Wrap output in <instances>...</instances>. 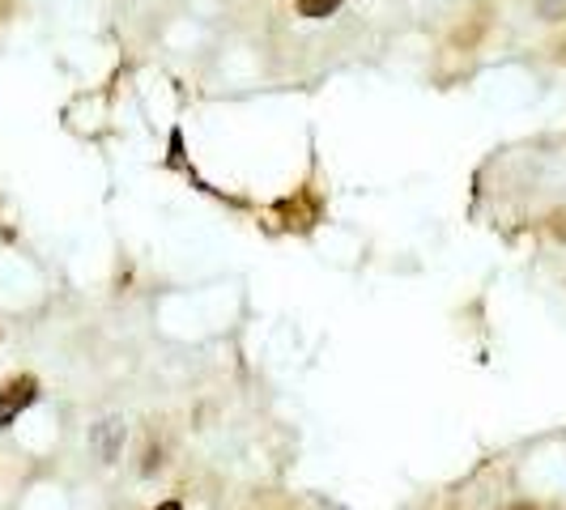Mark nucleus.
<instances>
[{
  "label": "nucleus",
  "mask_w": 566,
  "mask_h": 510,
  "mask_svg": "<svg viewBox=\"0 0 566 510\" xmlns=\"http://www.w3.org/2000/svg\"><path fill=\"white\" fill-rule=\"evenodd\" d=\"M43 396V383H39V374H9L4 383H0V429H9V425L18 422L22 413H30L34 404Z\"/></svg>",
  "instance_id": "f257e3e1"
},
{
  "label": "nucleus",
  "mask_w": 566,
  "mask_h": 510,
  "mask_svg": "<svg viewBox=\"0 0 566 510\" xmlns=\"http://www.w3.org/2000/svg\"><path fill=\"white\" fill-rule=\"evenodd\" d=\"M345 0H294V9H298V18H307V22H324V18H333Z\"/></svg>",
  "instance_id": "f03ea898"
},
{
  "label": "nucleus",
  "mask_w": 566,
  "mask_h": 510,
  "mask_svg": "<svg viewBox=\"0 0 566 510\" xmlns=\"http://www.w3.org/2000/svg\"><path fill=\"white\" fill-rule=\"evenodd\" d=\"M154 510H184V507H179V502L170 498V502H158V507H154Z\"/></svg>",
  "instance_id": "7ed1b4c3"
},
{
  "label": "nucleus",
  "mask_w": 566,
  "mask_h": 510,
  "mask_svg": "<svg viewBox=\"0 0 566 510\" xmlns=\"http://www.w3.org/2000/svg\"><path fill=\"white\" fill-rule=\"evenodd\" d=\"M511 510H549V507H533V502H520V507H511Z\"/></svg>",
  "instance_id": "20e7f679"
}]
</instances>
